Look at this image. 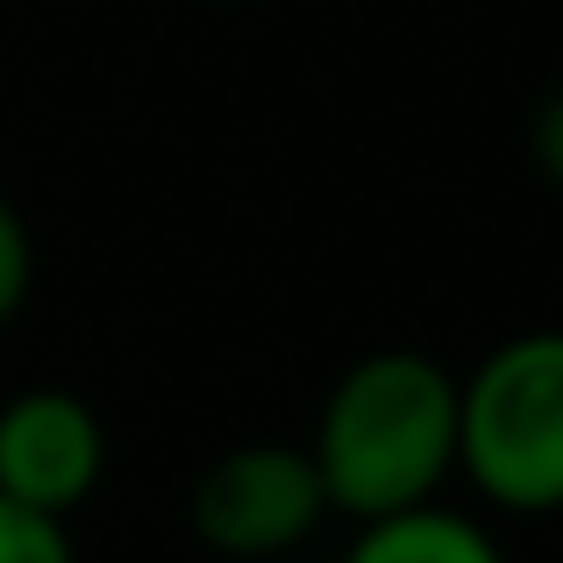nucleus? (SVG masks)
Returning a JSON list of instances; mask_svg holds the SVG:
<instances>
[{
    "label": "nucleus",
    "instance_id": "423d86ee",
    "mask_svg": "<svg viewBox=\"0 0 563 563\" xmlns=\"http://www.w3.org/2000/svg\"><path fill=\"white\" fill-rule=\"evenodd\" d=\"M0 563H79V556H71L65 521H51V514H29L22 499L0 493Z\"/></svg>",
    "mask_w": 563,
    "mask_h": 563
},
{
    "label": "nucleus",
    "instance_id": "0eeeda50",
    "mask_svg": "<svg viewBox=\"0 0 563 563\" xmlns=\"http://www.w3.org/2000/svg\"><path fill=\"white\" fill-rule=\"evenodd\" d=\"M29 278H36V243H29V221L14 214V200L0 192V329L22 314Z\"/></svg>",
    "mask_w": 563,
    "mask_h": 563
},
{
    "label": "nucleus",
    "instance_id": "6e6552de",
    "mask_svg": "<svg viewBox=\"0 0 563 563\" xmlns=\"http://www.w3.org/2000/svg\"><path fill=\"white\" fill-rule=\"evenodd\" d=\"M528 143H536V165H542V179H556V186H563V86H556V93H542V108H536V129H528Z\"/></svg>",
    "mask_w": 563,
    "mask_h": 563
},
{
    "label": "nucleus",
    "instance_id": "20e7f679",
    "mask_svg": "<svg viewBox=\"0 0 563 563\" xmlns=\"http://www.w3.org/2000/svg\"><path fill=\"white\" fill-rule=\"evenodd\" d=\"M108 478V421L93 399L65 385H29L0 399V493L22 499L29 514L71 521Z\"/></svg>",
    "mask_w": 563,
    "mask_h": 563
},
{
    "label": "nucleus",
    "instance_id": "f03ea898",
    "mask_svg": "<svg viewBox=\"0 0 563 563\" xmlns=\"http://www.w3.org/2000/svg\"><path fill=\"white\" fill-rule=\"evenodd\" d=\"M456 471L499 514H563V329H521L456 378Z\"/></svg>",
    "mask_w": 563,
    "mask_h": 563
},
{
    "label": "nucleus",
    "instance_id": "7ed1b4c3",
    "mask_svg": "<svg viewBox=\"0 0 563 563\" xmlns=\"http://www.w3.org/2000/svg\"><path fill=\"white\" fill-rule=\"evenodd\" d=\"M329 514L321 471L307 442H235L192 478L186 521L192 536L229 563H264L300 550Z\"/></svg>",
    "mask_w": 563,
    "mask_h": 563
},
{
    "label": "nucleus",
    "instance_id": "39448f33",
    "mask_svg": "<svg viewBox=\"0 0 563 563\" xmlns=\"http://www.w3.org/2000/svg\"><path fill=\"white\" fill-rule=\"evenodd\" d=\"M343 563H507V556L471 514L428 499V507H407V514L357 521V542L343 550Z\"/></svg>",
    "mask_w": 563,
    "mask_h": 563
},
{
    "label": "nucleus",
    "instance_id": "f257e3e1",
    "mask_svg": "<svg viewBox=\"0 0 563 563\" xmlns=\"http://www.w3.org/2000/svg\"><path fill=\"white\" fill-rule=\"evenodd\" d=\"M329 514L378 521L442 499L456 478V372L428 350H372L321 399L314 442Z\"/></svg>",
    "mask_w": 563,
    "mask_h": 563
}]
</instances>
